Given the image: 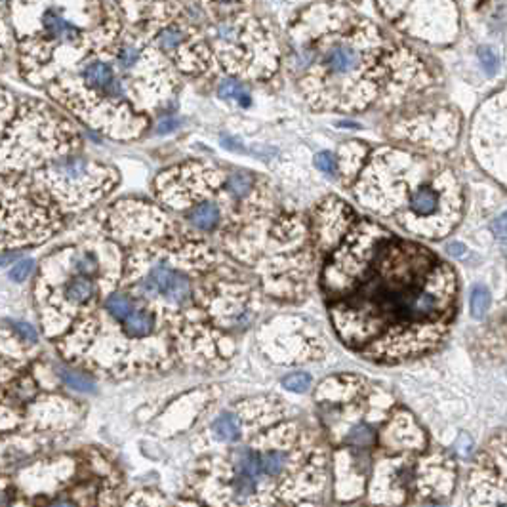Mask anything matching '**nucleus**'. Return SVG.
Instances as JSON below:
<instances>
[{
    "label": "nucleus",
    "mask_w": 507,
    "mask_h": 507,
    "mask_svg": "<svg viewBox=\"0 0 507 507\" xmlns=\"http://www.w3.org/2000/svg\"><path fill=\"white\" fill-rule=\"evenodd\" d=\"M323 283L339 338L370 359L425 353L452 323V267L372 223L355 225L330 256Z\"/></svg>",
    "instance_id": "1"
},
{
    "label": "nucleus",
    "mask_w": 507,
    "mask_h": 507,
    "mask_svg": "<svg viewBox=\"0 0 507 507\" xmlns=\"http://www.w3.org/2000/svg\"><path fill=\"white\" fill-rule=\"evenodd\" d=\"M380 48L382 39L376 27L368 24L332 29L313 44H301L296 62L309 69L305 92L319 82H328L323 90H349V105L353 109L364 107L376 94Z\"/></svg>",
    "instance_id": "2"
},
{
    "label": "nucleus",
    "mask_w": 507,
    "mask_h": 507,
    "mask_svg": "<svg viewBox=\"0 0 507 507\" xmlns=\"http://www.w3.org/2000/svg\"><path fill=\"white\" fill-rule=\"evenodd\" d=\"M80 136L40 101L24 100L0 139V172L31 176L48 162L80 151Z\"/></svg>",
    "instance_id": "3"
},
{
    "label": "nucleus",
    "mask_w": 507,
    "mask_h": 507,
    "mask_svg": "<svg viewBox=\"0 0 507 507\" xmlns=\"http://www.w3.org/2000/svg\"><path fill=\"white\" fill-rule=\"evenodd\" d=\"M62 225V212L29 177L0 172V254L40 244Z\"/></svg>",
    "instance_id": "4"
},
{
    "label": "nucleus",
    "mask_w": 507,
    "mask_h": 507,
    "mask_svg": "<svg viewBox=\"0 0 507 507\" xmlns=\"http://www.w3.org/2000/svg\"><path fill=\"white\" fill-rule=\"evenodd\" d=\"M62 214L86 210L116 185V172L73 151L27 176Z\"/></svg>",
    "instance_id": "5"
},
{
    "label": "nucleus",
    "mask_w": 507,
    "mask_h": 507,
    "mask_svg": "<svg viewBox=\"0 0 507 507\" xmlns=\"http://www.w3.org/2000/svg\"><path fill=\"white\" fill-rule=\"evenodd\" d=\"M118 330H121L123 339H126L128 344H136V341L153 338L154 334H161L159 311L136 300V308L132 309L130 315L118 324Z\"/></svg>",
    "instance_id": "6"
},
{
    "label": "nucleus",
    "mask_w": 507,
    "mask_h": 507,
    "mask_svg": "<svg viewBox=\"0 0 507 507\" xmlns=\"http://www.w3.org/2000/svg\"><path fill=\"white\" fill-rule=\"evenodd\" d=\"M185 215L193 227L200 231H214L223 222L222 206L214 199H197L191 202V208L185 210Z\"/></svg>",
    "instance_id": "7"
},
{
    "label": "nucleus",
    "mask_w": 507,
    "mask_h": 507,
    "mask_svg": "<svg viewBox=\"0 0 507 507\" xmlns=\"http://www.w3.org/2000/svg\"><path fill=\"white\" fill-rule=\"evenodd\" d=\"M101 305H103V313L113 323L121 324L126 317L130 315L132 309L136 308V300L128 292H124V290H115V292L105 296V300H103Z\"/></svg>",
    "instance_id": "8"
},
{
    "label": "nucleus",
    "mask_w": 507,
    "mask_h": 507,
    "mask_svg": "<svg viewBox=\"0 0 507 507\" xmlns=\"http://www.w3.org/2000/svg\"><path fill=\"white\" fill-rule=\"evenodd\" d=\"M223 185H225V189H227V193H229L233 199L237 200V202H242L248 197H252L254 176L250 172H246V170H235V172H231L229 176L223 179Z\"/></svg>",
    "instance_id": "9"
},
{
    "label": "nucleus",
    "mask_w": 507,
    "mask_h": 507,
    "mask_svg": "<svg viewBox=\"0 0 507 507\" xmlns=\"http://www.w3.org/2000/svg\"><path fill=\"white\" fill-rule=\"evenodd\" d=\"M212 431L214 435L220 441H237L240 437V420H238L237 414H231V412H225V414L217 416V420L212 423Z\"/></svg>",
    "instance_id": "10"
},
{
    "label": "nucleus",
    "mask_w": 507,
    "mask_h": 507,
    "mask_svg": "<svg viewBox=\"0 0 507 507\" xmlns=\"http://www.w3.org/2000/svg\"><path fill=\"white\" fill-rule=\"evenodd\" d=\"M260 465H262V475L269 479H277L286 471L288 465V454L281 450H269V452H260Z\"/></svg>",
    "instance_id": "11"
},
{
    "label": "nucleus",
    "mask_w": 507,
    "mask_h": 507,
    "mask_svg": "<svg viewBox=\"0 0 507 507\" xmlns=\"http://www.w3.org/2000/svg\"><path fill=\"white\" fill-rule=\"evenodd\" d=\"M217 94H220V98H223V100L237 101L240 107H248L252 103L250 94L246 92V88L238 82L237 78H225V80H222L220 92Z\"/></svg>",
    "instance_id": "12"
},
{
    "label": "nucleus",
    "mask_w": 507,
    "mask_h": 507,
    "mask_svg": "<svg viewBox=\"0 0 507 507\" xmlns=\"http://www.w3.org/2000/svg\"><path fill=\"white\" fill-rule=\"evenodd\" d=\"M57 376L62 377V382L65 385H69L71 389L80 393H92L96 389V385L90 377H86L84 374H80L77 370L71 368H57Z\"/></svg>",
    "instance_id": "13"
},
{
    "label": "nucleus",
    "mask_w": 507,
    "mask_h": 507,
    "mask_svg": "<svg viewBox=\"0 0 507 507\" xmlns=\"http://www.w3.org/2000/svg\"><path fill=\"white\" fill-rule=\"evenodd\" d=\"M17 103L14 100V96L8 94L4 88H0V139H2V134L6 130V126L12 121V116L16 113Z\"/></svg>",
    "instance_id": "14"
},
{
    "label": "nucleus",
    "mask_w": 507,
    "mask_h": 507,
    "mask_svg": "<svg viewBox=\"0 0 507 507\" xmlns=\"http://www.w3.org/2000/svg\"><path fill=\"white\" fill-rule=\"evenodd\" d=\"M374 437H376V433H374V429L370 425H357L347 435V443L355 446V448L362 450V448H368L374 443Z\"/></svg>",
    "instance_id": "15"
},
{
    "label": "nucleus",
    "mask_w": 507,
    "mask_h": 507,
    "mask_svg": "<svg viewBox=\"0 0 507 507\" xmlns=\"http://www.w3.org/2000/svg\"><path fill=\"white\" fill-rule=\"evenodd\" d=\"M490 308V294L486 288H475L471 296V313L475 319L484 317V313Z\"/></svg>",
    "instance_id": "16"
},
{
    "label": "nucleus",
    "mask_w": 507,
    "mask_h": 507,
    "mask_svg": "<svg viewBox=\"0 0 507 507\" xmlns=\"http://www.w3.org/2000/svg\"><path fill=\"white\" fill-rule=\"evenodd\" d=\"M8 326L14 330V334H16L17 338L21 339L24 344H27V346H35L37 341H39V334H37V330L33 328L31 324L29 323H14V321H10Z\"/></svg>",
    "instance_id": "17"
},
{
    "label": "nucleus",
    "mask_w": 507,
    "mask_h": 507,
    "mask_svg": "<svg viewBox=\"0 0 507 507\" xmlns=\"http://www.w3.org/2000/svg\"><path fill=\"white\" fill-rule=\"evenodd\" d=\"M283 385H285L288 391L294 393H303L308 391L309 385H311V376L305 374V372H296V374H290L283 380Z\"/></svg>",
    "instance_id": "18"
},
{
    "label": "nucleus",
    "mask_w": 507,
    "mask_h": 507,
    "mask_svg": "<svg viewBox=\"0 0 507 507\" xmlns=\"http://www.w3.org/2000/svg\"><path fill=\"white\" fill-rule=\"evenodd\" d=\"M315 164L317 168L324 172L326 176L336 177V174H338V162H336L332 153H319L315 157Z\"/></svg>",
    "instance_id": "19"
},
{
    "label": "nucleus",
    "mask_w": 507,
    "mask_h": 507,
    "mask_svg": "<svg viewBox=\"0 0 507 507\" xmlns=\"http://www.w3.org/2000/svg\"><path fill=\"white\" fill-rule=\"evenodd\" d=\"M33 271H35V262H33V260H19V262L10 269V278L16 281V283H21L25 278L31 277Z\"/></svg>",
    "instance_id": "20"
},
{
    "label": "nucleus",
    "mask_w": 507,
    "mask_h": 507,
    "mask_svg": "<svg viewBox=\"0 0 507 507\" xmlns=\"http://www.w3.org/2000/svg\"><path fill=\"white\" fill-rule=\"evenodd\" d=\"M479 57H481V63L484 65V69L488 73H494L496 67H498V60H496V54L492 52L490 48H481L479 50Z\"/></svg>",
    "instance_id": "21"
},
{
    "label": "nucleus",
    "mask_w": 507,
    "mask_h": 507,
    "mask_svg": "<svg viewBox=\"0 0 507 507\" xmlns=\"http://www.w3.org/2000/svg\"><path fill=\"white\" fill-rule=\"evenodd\" d=\"M0 507H14V498L12 492L0 488Z\"/></svg>",
    "instance_id": "22"
},
{
    "label": "nucleus",
    "mask_w": 507,
    "mask_h": 507,
    "mask_svg": "<svg viewBox=\"0 0 507 507\" xmlns=\"http://www.w3.org/2000/svg\"><path fill=\"white\" fill-rule=\"evenodd\" d=\"M498 231V235H499V240L504 242L506 240V215L501 214L498 217V227H494V233Z\"/></svg>",
    "instance_id": "23"
},
{
    "label": "nucleus",
    "mask_w": 507,
    "mask_h": 507,
    "mask_svg": "<svg viewBox=\"0 0 507 507\" xmlns=\"http://www.w3.org/2000/svg\"><path fill=\"white\" fill-rule=\"evenodd\" d=\"M172 128H176V121H174V118H164V121H161L159 126H157V130L161 132V134L172 130Z\"/></svg>",
    "instance_id": "24"
},
{
    "label": "nucleus",
    "mask_w": 507,
    "mask_h": 507,
    "mask_svg": "<svg viewBox=\"0 0 507 507\" xmlns=\"http://www.w3.org/2000/svg\"><path fill=\"white\" fill-rule=\"evenodd\" d=\"M50 507H77L73 501H69V499H55V501H52L50 504Z\"/></svg>",
    "instance_id": "25"
},
{
    "label": "nucleus",
    "mask_w": 507,
    "mask_h": 507,
    "mask_svg": "<svg viewBox=\"0 0 507 507\" xmlns=\"http://www.w3.org/2000/svg\"><path fill=\"white\" fill-rule=\"evenodd\" d=\"M448 252L454 254V256H461V254H465V248L461 244H450L448 246Z\"/></svg>",
    "instance_id": "26"
},
{
    "label": "nucleus",
    "mask_w": 507,
    "mask_h": 507,
    "mask_svg": "<svg viewBox=\"0 0 507 507\" xmlns=\"http://www.w3.org/2000/svg\"><path fill=\"white\" fill-rule=\"evenodd\" d=\"M12 260H14V256H12V252L0 254V267H2V265H6V263H10V262H12Z\"/></svg>",
    "instance_id": "27"
}]
</instances>
